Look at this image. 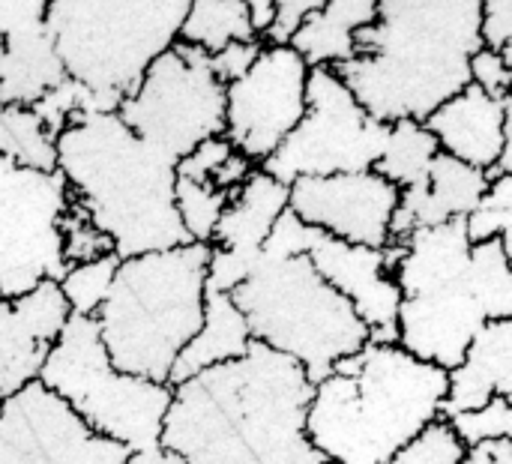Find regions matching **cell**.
<instances>
[{"label": "cell", "instance_id": "6da1fadb", "mask_svg": "<svg viewBox=\"0 0 512 464\" xmlns=\"http://www.w3.org/2000/svg\"><path fill=\"white\" fill-rule=\"evenodd\" d=\"M315 387L258 342L240 360L171 387L159 447L183 464H321L306 438Z\"/></svg>", "mask_w": 512, "mask_h": 464}, {"label": "cell", "instance_id": "7a4b0ae2", "mask_svg": "<svg viewBox=\"0 0 512 464\" xmlns=\"http://www.w3.org/2000/svg\"><path fill=\"white\" fill-rule=\"evenodd\" d=\"M483 0H378L375 21L354 33V57L333 66L378 123H426L471 84Z\"/></svg>", "mask_w": 512, "mask_h": 464}, {"label": "cell", "instance_id": "3957f363", "mask_svg": "<svg viewBox=\"0 0 512 464\" xmlns=\"http://www.w3.org/2000/svg\"><path fill=\"white\" fill-rule=\"evenodd\" d=\"M447 372L399 345H363L315 384L306 438L330 464H390L441 420Z\"/></svg>", "mask_w": 512, "mask_h": 464}, {"label": "cell", "instance_id": "277c9868", "mask_svg": "<svg viewBox=\"0 0 512 464\" xmlns=\"http://www.w3.org/2000/svg\"><path fill=\"white\" fill-rule=\"evenodd\" d=\"M54 150L72 198L120 261L189 243L174 210L177 162L141 141L117 114L72 117Z\"/></svg>", "mask_w": 512, "mask_h": 464}, {"label": "cell", "instance_id": "5b68a950", "mask_svg": "<svg viewBox=\"0 0 512 464\" xmlns=\"http://www.w3.org/2000/svg\"><path fill=\"white\" fill-rule=\"evenodd\" d=\"M207 258L210 246L186 243L117 264L93 321L120 375L168 384L180 351L204 324Z\"/></svg>", "mask_w": 512, "mask_h": 464}, {"label": "cell", "instance_id": "8992f818", "mask_svg": "<svg viewBox=\"0 0 512 464\" xmlns=\"http://www.w3.org/2000/svg\"><path fill=\"white\" fill-rule=\"evenodd\" d=\"M249 339L291 357L306 381L321 384L333 366L369 345V330L354 306L333 291L306 255H261L231 294Z\"/></svg>", "mask_w": 512, "mask_h": 464}, {"label": "cell", "instance_id": "52a82bcc", "mask_svg": "<svg viewBox=\"0 0 512 464\" xmlns=\"http://www.w3.org/2000/svg\"><path fill=\"white\" fill-rule=\"evenodd\" d=\"M402 303L396 345L420 363L453 372L474 336L489 324L471 288V240L465 219L417 228L393 267Z\"/></svg>", "mask_w": 512, "mask_h": 464}, {"label": "cell", "instance_id": "ba28073f", "mask_svg": "<svg viewBox=\"0 0 512 464\" xmlns=\"http://www.w3.org/2000/svg\"><path fill=\"white\" fill-rule=\"evenodd\" d=\"M186 9V0H51L45 27L66 78L126 99L177 42Z\"/></svg>", "mask_w": 512, "mask_h": 464}, {"label": "cell", "instance_id": "9c48e42d", "mask_svg": "<svg viewBox=\"0 0 512 464\" xmlns=\"http://www.w3.org/2000/svg\"><path fill=\"white\" fill-rule=\"evenodd\" d=\"M36 381L60 396L96 435L129 453L159 447L171 387L120 375L105 357L93 318L69 312L36 372Z\"/></svg>", "mask_w": 512, "mask_h": 464}, {"label": "cell", "instance_id": "30bf717a", "mask_svg": "<svg viewBox=\"0 0 512 464\" xmlns=\"http://www.w3.org/2000/svg\"><path fill=\"white\" fill-rule=\"evenodd\" d=\"M123 126L180 162L201 141L225 132V87L210 69V54L174 42L144 72L138 90L117 108Z\"/></svg>", "mask_w": 512, "mask_h": 464}, {"label": "cell", "instance_id": "8fae6325", "mask_svg": "<svg viewBox=\"0 0 512 464\" xmlns=\"http://www.w3.org/2000/svg\"><path fill=\"white\" fill-rule=\"evenodd\" d=\"M390 138V126L369 117L333 69H309L306 111L288 138L258 165L291 186L300 177L372 171Z\"/></svg>", "mask_w": 512, "mask_h": 464}, {"label": "cell", "instance_id": "7c38bea8", "mask_svg": "<svg viewBox=\"0 0 512 464\" xmlns=\"http://www.w3.org/2000/svg\"><path fill=\"white\" fill-rule=\"evenodd\" d=\"M72 192L60 171L42 174L0 159V297L18 300L69 270L60 252V216Z\"/></svg>", "mask_w": 512, "mask_h": 464}, {"label": "cell", "instance_id": "4fadbf2b", "mask_svg": "<svg viewBox=\"0 0 512 464\" xmlns=\"http://www.w3.org/2000/svg\"><path fill=\"white\" fill-rule=\"evenodd\" d=\"M309 66L288 45H264L243 78L225 87L222 138L255 168L288 138L306 111Z\"/></svg>", "mask_w": 512, "mask_h": 464}, {"label": "cell", "instance_id": "5bb4252c", "mask_svg": "<svg viewBox=\"0 0 512 464\" xmlns=\"http://www.w3.org/2000/svg\"><path fill=\"white\" fill-rule=\"evenodd\" d=\"M129 456L39 381L0 405V464H126Z\"/></svg>", "mask_w": 512, "mask_h": 464}, {"label": "cell", "instance_id": "9a60e30c", "mask_svg": "<svg viewBox=\"0 0 512 464\" xmlns=\"http://www.w3.org/2000/svg\"><path fill=\"white\" fill-rule=\"evenodd\" d=\"M399 189L375 171L300 177L288 186V210L309 228L348 246L384 249Z\"/></svg>", "mask_w": 512, "mask_h": 464}, {"label": "cell", "instance_id": "2e32d148", "mask_svg": "<svg viewBox=\"0 0 512 464\" xmlns=\"http://www.w3.org/2000/svg\"><path fill=\"white\" fill-rule=\"evenodd\" d=\"M288 210V186L255 168L246 183L231 195L225 213L216 222L207 258L204 291L231 294L255 270L264 240L276 219Z\"/></svg>", "mask_w": 512, "mask_h": 464}, {"label": "cell", "instance_id": "e0dca14e", "mask_svg": "<svg viewBox=\"0 0 512 464\" xmlns=\"http://www.w3.org/2000/svg\"><path fill=\"white\" fill-rule=\"evenodd\" d=\"M306 258L318 276L339 291L369 330V345H396V315L402 294L384 270V255L378 249L348 246L321 231L312 234Z\"/></svg>", "mask_w": 512, "mask_h": 464}, {"label": "cell", "instance_id": "ac0fdd59", "mask_svg": "<svg viewBox=\"0 0 512 464\" xmlns=\"http://www.w3.org/2000/svg\"><path fill=\"white\" fill-rule=\"evenodd\" d=\"M45 0H0V39H3V81L0 105L30 108L66 72L45 27Z\"/></svg>", "mask_w": 512, "mask_h": 464}, {"label": "cell", "instance_id": "d6986e66", "mask_svg": "<svg viewBox=\"0 0 512 464\" xmlns=\"http://www.w3.org/2000/svg\"><path fill=\"white\" fill-rule=\"evenodd\" d=\"M66 318L69 306L57 282H39L12 303L0 297V405L24 384L36 381Z\"/></svg>", "mask_w": 512, "mask_h": 464}, {"label": "cell", "instance_id": "ffe728a7", "mask_svg": "<svg viewBox=\"0 0 512 464\" xmlns=\"http://www.w3.org/2000/svg\"><path fill=\"white\" fill-rule=\"evenodd\" d=\"M438 150L480 171H498L504 147L512 144L510 96L495 99L477 84H468L462 93L447 99L423 123Z\"/></svg>", "mask_w": 512, "mask_h": 464}, {"label": "cell", "instance_id": "44dd1931", "mask_svg": "<svg viewBox=\"0 0 512 464\" xmlns=\"http://www.w3.org/2000/svg\"><path fill=\"white\" fill-rule=\"evenodd\" d=\"M492 180L447 153H438L423 189L399 192V207L390 219V243H405L417 228H435L453 219H468Z\"/></svg>", "mask_w": 512, "mask_h": 464}, {"label": "cell", "instance_id": "7402d4cb", "mask_svg": "<svg viewBox=\"0 0 512 464\" xmlns=\"http://www.w3.org/2000/svg\"><path fill=\"white\" fill-rule=\"evenodd\" d=\"M512 396V318L489 321L465 351V360L447 372L441 420L480 411L492 399Z\"/></svg>", "mask_w": 512, "mask_h": 464}, {"label": "cell", "instance_id": "603a6c76", "mask_svg": "<svg viewBox=\"0 0 512 464\" xmlns=\"http://www.w3.org/2000/svg\"><path fill=\"white\" fill-rule=\"evenodd\" d=\"M375 12L378 0H327L306 15L288 48L297 51L309 69L348 63L354 57V33L372 24Z\"/></svg>", "mask_w": 512, "mask_h": 464}, {"label": "cell", "instance_id": "cb8c5ba5", "mask_svg": "<svg viewBox=\"0 0 512 464\" xmlns=\"http://www.w3.org/2000/svg\"><path fill=\"white\" fill-rule=\"evenodd\" d=\"M249 342L252 339H249L246 321L231 303V297L219 291H204V324L198 336L180 351L168 375V387H177L204 369L240 360L249 351Z\"/></svg>", "mask_w": 512, "mask_h": 464}, {"label": "cell", "instance_id": "d4e9b609", "mask_svg": "<svg viewBox=\"0 0 512 464\" xmlns=\"http://www.w3.org/2000/svg\"><path fill=\"white\" fill-rule=\"evenodd\" d=\"M438 141L432 138V132L417 123V120H396L390 123V138L387 147L381 153V159L375 162V174H381L384 180H390L399 192L405 189H423L429 180V168L432 159L438 156Z\"/></svg>", "mask_w": 512, "mask_h": 464}, {"label": "cell", "instance_id": "484cf974", "mask_svg": "<svg viewBox=\"0 0 512 464\" xmlns=\"http://www.w3.org/2000/svg\"><path fill=\"white\" fill-rule=\"evenodd\" d=\"M255 33L249 27L246 0H195L186 9L177 42L198 45L210 57L219 54L231 42H252Z\"/></svg>", "mask_w": 512, "mask_h": 464}, {"label": "cell", "instance_id": "4316f807", "mask_svg": "<svg viewBox=\"0 0 512 464\" xmlns=\"http://www.w3.org/2000/svg\"><path fill=\"white\" fill-rule=\"evenodd\" d=\"M0 159L42 174L57 171L54 138L30 108L0 105Z\"/></svg>", "mask_w": 512, "mask_h": 464}, {"label": "cell", "instance_id": "83f0119b", "mask_svg": "<svg viewBox=\"0 0 512 464\" xmlns=\"http://www.w3.org/2000/svg\"><path fill=\"white\" fill-rule=\"evenodd\" d=\"M512 246L504 240L471 243V288L486 312V321L512 318Z\"/></svg>", "mask_w": 512, "mask_h": 464}, {"label": "cell", "instance_id": "f1b7e54d", "mask_svg": "<svg viewBox=\"0 0 512 464\" xmlns=\"http://www.w3.org/2000/svg\"><path fill=\"white\" fill-rule=\"evenodd\" d=\"M234 192H222L213 183H192L177 180L174 183V210L180 216V225L189 237V243L210 246L219 216L225 213Z\"/></svg>", "mask_w": 512, "mask_h": 464}, {"label": "cell", "instance_id": "f546056e", "mask_svg": "<svg viewBox=\"0 0 512 464\" xmlns=\"http://www.w3.org/2000/svg\"><path fill=\"white\" fill-rule=\"evenodd\" d=\"M117 264H120L117 255H105L99 261L75 264V267L66 270V276L57 282V288H60V294H63V300H66V306H69L72 315L96 318V312L105 303L108 288L114 282Z\"/></svg>", "mask_w": 512, "mask_h": 464}, {"label": "cell", "instance_id": "4dcf8cb0", "mask_svg": "<svg viewBox=\"0 0 512 464\" xmlns=\"http://www.w3.org/2000/svg\"><path fill=\"white\" fill-rule=\"evenodd\" d=\"M465 231L471 243H486L498 237L512 246V174H501L498 180H492L489 192L465 219Z\"/></svg>", "mask_w": 512, "mask_h": 464}, {"label": "cell", "instance_id": "1f68e13d", "mask_svg": "<svg viewBox=\"0 0 512 464\" xmlns=\"http://www.w3.org/2000/svg\"><path fill=\"white\" fill-rule=\"evenodd\" d=\"M57 228H60V252H63V261L69 267L90 264V261L105 258V255H114L111 240L102 231H96V225L90 222V216L81 210V204L75 198L63 210Z\"/></svg>", "mask_w": 512, "mask_h": 464}, {"label": "cell", "instance_id": "d6a6232c", "mask_svg": "<svg viewBox=\"0 0 512 464\" xmlns=\"http://www.w3.org/2000/svg\"><path fill=\"white\" fill-rule=\"evenodd\" d=\"M453 435L459 438V444L477 447L486 441H510L512 432V405L510 399H492L486 408L480 411H468V414H456L450 420H444Z\"/></svg>", "mask_w": 512, "mask_h": 464}, {"label": "cell", "instance_id": "836d02e7", "mask_svg": "<svg viewBox=\"0 0 512 464\" xmlns=\"http://www.w3.org/2000/svg\"><path fill=\"white\" fill-rule=\"evenodd\" d=\"M465 447L453 435V429L438 420L420 438H414L402 453L393 456L390 464H462Z\"/></svg>", "mask_w": 512, "mask_h": 464}, {"label": "cell", "instance_id": "e575fe53", "mask_svg": "<svg viewBox=\"0 0 512 464\" xmlns=\"http://www.w3.org/2000/svg\"><path fill=\"white\" fill-rule=\"evenodd\" d=\"M231 156V144L219 135V138H207L201 141L189 156H183L174 168L177 180H192V183H210V177L216 174V168Z\"/></svg>", "mask_w": 512, "mask_h": 464}, {"label": "cell", "instance_id": "d590c367", "mask_svg": "<svg viewBox=\"0 0 512 464\" xmlns=\"http://www.w3.org/2000/svg\"><path fill=\"white\" fill-rule=\"evenodd\" d=\"M468 72H471V84H477V87L486 90L489 96H495V99L510 96L512 69L504 63V57H501L498 51L480 48V51L471 57Z\"/></svg>", "mask_w": 512, "mask_h": 464}, {"label": "cell", "instance_id": "8d00e7d4", "mask_svg": "<svg viewBox=\"0 0 512 464\" xmlns=\"http://www.w3.org/2000/svg\"><path fill=\"white\" fill-rule=\"evenodd\" d=\"M261 48H264V42H261V39H252V42H231V45H225L219 54H213V57H210V69H213L216 81H219L222 87H228V84H234L237 78H243V75L249 72V66L258 60Z\"/></svg>", "mask_w": 512, "mask_h": 464}, {"label": "cell", "instance_id": "74e56055", "mask_svg": "<svg viewBox=\"0 0 512 464\" xmlns=\"http://www.w3.org/2000/svg\"><path fill=\"white\" fill-rule=\"evenodd\" d=\"M480 42L483 48L498 54L512 48V0H483Z\"/></svg>", "mask_w": 512, "mask_h": 464}, {"label": "cell", "instance_id": "f35d334b", "mask_svg": "<svg viewBox=\"0 0 512 464\" xmlns=\"http://www.w3.org/2000/svg\"><path fill=\"white\" fill-rule=\"evenodd\" d=\"M324 0H279L273 3V24L264 33V45H288L309 12H315Z\"/></svg>", "mask_w": 512, "mask_h": 464}, {"label": "cell", "instance_id": "ab89813d", "mask_svg": "<svg viewBox=\"0 0 512 464\" xmlns=\"http://www.w3.org/2000/svg\"><path fill=\"white\" fill-rule=\"evenodd\" d=\"M255 171V165L246 159V156H240L237 150H231V156L216 168V174L210 177V183L216 186V189H222V192H237L243 183H246V177Z\"/></svg>", "mask_w": 512, "mask_h": 464}, {"label": "cell", "instance_id": "60d3db41", "mask_svg": "<svg viewBox=\"0 0 512 464\" xmlns=\"http://www.w3.org/2000/svg\"><path fill=\"white\" fill-rule=\"evenodd\" d=\"M462 464H512V441H486L468 447Z\"/></svg>", "mask_w": 512, "mask_h": 464}, {"label": "cell", "instance_id": "b9f144b4", "mask_svg": "<svg viewBox=\"0 0 512 464\" xmlns=\"http://www.w3.org/2000/svg\"><path fill=\"white\" fill-rule=\"evenodd\" d=\"M246 15H249V27L255 33V39H264V33L273 24V0H249Z\"/></svg>", "mask_w": 512, "mask_h": 464}, {"label": "cell", "instance_id": "7bdbcfd3", "mask_svg": "<svg viewBox=\"0 0 512 464\" xmlns=\"http://www.w3.org/2000/svg\"><path fill=\"white\" fill-rule=\"evenodd\" d=\"M126 464H183V459L162 450V447H156V450H147V453H132Z\"/></svg>", "mask_w": 512, "mask_h": 464}, {"label": "cell", "instance_id": "ee69618b", "mask_svg": "<svg viewBox=\"0 0 512 464\" xmlns=\"http://www.w3.org/2000/svg\"><path fill=\"white\" fill-rule=\"evenodd\" d=\"M3 54H6V48H3V39H0V81H3Z\"/></svg>", "mask_w": 512, "mask_h": 464}, {"label": "cell", "instance_id": "f6af8a7d", "mask_svg": "<svg viewBox=\"0 0 512 464\" xmlns=\"http://www.w3.org/2000/svg\"><path fill=\"white\" fill-rule=\"evenodd\" d=\"M321 464H330V462H321Z\"/></svg>", "mask_w": 512, "mask_h": 464}]
</instances>
